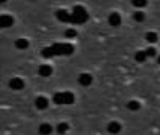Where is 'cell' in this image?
Listing matches in <instances>:
<instances>
[{
  "instance_id": "5",
  "label": "cell",
  "mask_w": 160,
  "mask_h": 135,
  "mask_svg": "<svg viewBox=\"0 0 160 135\" xmlns=\"http://www.w3.org/2000/svg\"><path fill=\"white\" fill-rule=\"evenodd\" d=\"M108 22L112 26H119L122 23V18L118 12H112L109 15Z\"/></svg>"
},
{
  "instance_id": "10",
  "label": "cell",
  "mask_w": 160,
  "mask_h": 135,
  "mask_svg": "<svg viewBox=\"0 0 160 135\" xmlns=\"http://www.w3.org/2000/svg\"><path fill=\"white\" fill-rule=\"evenodd\" d=\"M38 132L41 135H50L52 132V127L49 123H42L38 127Z\"/></svg>"
},
{
  "instance_id": "1",
  "label": "cell",
  "mask_w": 160,
  "mask_h": 135,
  "mask_svg": "<svg viewBox=\"0 0 160 135\" xmlns=\"http://www.w3.org/2000/svg\"><path fill=\"white\" fill-rule=\"evenodd\" d=\"M74 51V48L71 44H53L50 48H46L42 51V55L44 57H50L52 55H70Z\"/></svg>"
},
{
  "instance_id": "8",
  "label": "cell",
  "mask_w": 160,
  "mask_h": 135,
  "mask_svg": "<svg viewBox=\"0 0 160 135\" xmlns=\"http://www.w3.org/2000/svg\"><path fill=\"white\" fill-rule=\"evenodd\" d=\"M107 130L111 134H117L121 132L122 130V126L120 123L116 122V121H112L108 124L107 126Z\"/></svg>"
},
{
  "instance_id": "4",
  "label": "cell",
  "mask_w": 160,
  "mask_h": 135,
  "mask_svg": "<svg viewBox=\"0 0 160 135\" xmlns=\"http://www.w3.org/2000/svg\"><path fill=\"white\" fill-rule=\"evenodd\" d=\"M78 82L82 86H89L93 82V77L89 73H82L79 75Z\"/></svg>"
},
{
  "instance_id": "17",
  "label": "cell",
  "mask_w": 160,
  "mask_h": 135,
  "mask_svg": "<svg viewBox=\"0 0 160 135\" xmlns=\"http://www.w3.org/2000/svg\"><path fill=\"white\" fill-rule=\"evenodd\" d=\"M131 4L136 8H143L147 5V1H145V0H134L131 2Z\"/></svg>"
},
{
  "instance_id": "18",
  "label": "cell",
  "mask_w": 160,
  "mask_h": 135,
  "mask_svg": "<svg viewBox=\"0 0 160 135\" xmlns=\"http://www.w3.org/2000/svg\"><path fill=\"white\" fill-rule=\"evenodd\" d=\"M145 53H146V55H147L148 57H154V56L157 55V50H156V48L153 47V46L148 47V48L145 50Z\"/></svg>"
},
{
  "instance_id": "13",
  "label": "cell",
  "mask_w": 160,
  "mask_h": 135,
  "mask_svg": "<svg viewBox=\"0 0 160 135\" xmlns=\"http://www.w3.org/2000/svg\"><path fill=\"white\" fill-rule=\"evenodd\" d=\"M147 55L145 51H139L135 54V60L139 63H143L147 59Z\"/></svg>"
},
{
  "instance_id": "12",
  "label": "cell",
  "mask_w": 160,
  "mask_h": 135,
  "mask_svg": "<svg viewBox=\"0 0 160 135\" xmlns=\"http://www.w3.org/2000/svg\"><path fill=\"white\" fill-rule=\"evenodd\" d=\"M145 39L149 43H156L158 40V35L154 31H149L145 35Z\"/></svg>"
},
{
  "instance_id": "15",
  "label": "cell",
  "mask_w": 160,
  "mask_h": 135,
  "mask_svg": "<svg viewBox=\"0 0 160 135\" xmlns=\"http://www.w3.org/2000/svg\"><path fill=\"white\" fill-rule=\"evenodd\" d=\"M68 129H69L68 125L67 123H65V122H62V123H60V124L57 125V127H56V132H57L58 134H65V133L68 131Z\"/></svg>"
},
{
  "instance_id": "3",
  "label": "cell",
  "mask_w": 160,
  "mask_h": 135,
  "mask_svg": "<svg viewBox=\"0 0 160 135\" xmlns=\"http://www.w3.org/2000/svg\"><path fill=\"white\" fill-rule=\"evenodd\" d=\"M8 86L13 90H21L24 87V82L22 79H21L19 77H15L9 81Z\"/></svg>"
},
{
  "instance_id": "16",
  "label": "cell",
  "mask_w": 160,
  "mask_h": 135,
  "mask_svg": "<svg viewBox=\"0 0 160 135\" xmlns=\"http://www.w3.org/2000/svg\"><path fill=\"white\" fill-rule=\"evenodd\" d=\"M133 19H134L136 22H139V23H140V22H143L144 19H145V14H144V12L138 10V11L134 12V14H133Z\"/></svg>"
},
{
  "instance_id": "14",
  "label": "cell",
  "mask_w": 160,
  "mask_h": 135,
  "mask_svg": "<svg viewBox=\"0 0 160 135\" xmlns=\"http://www.w3.org/2000/svg\"><path fill=\"white\" fill-rule=\"evenodd\" d=\"M127 107H128L130 111L136 112V111H138V110L141 108V103H140L139 101H135V100H132V101H130L128 102Z\"/></svg>"
},
{
  "instance_id": "7",
  "label": "cell",
  "mask_w": 160,
  "mask_h": 135,
  "mask_svg": "<svg viewBox=\"0 0 160 135\" xmlns=\"http://www.w3.org/2000/svg\"><path fill=\"white\" fill-rule=\"evenodd\" d=\"M35 105L39 110H45L49 106V101L45 97L39 96L35 100Z\"/></svg>"
},
{
  "instance_id": "2",
  "label": "cell",
  "mask_w": 160,
  "mask_h": 135,
  "mask_svg": "<svg viewBox=\"0 0 160 135\" xmlns=\"http://www.w3.org/2000/svg\"><path fill=\"white\" fill-rule=\"evenodd\" d=\"M52 101L57 105H70L75 101V96L69 91L57 92L53 95Z\"/></svg>"
},
{
  "instance_id": "9",
  "label": "cell",
  "mask_w": 160,
  "mask_h": 135,
  "mask_svg": "<svg viewBox=\"0 0 160 135\" xmlns=\"http://www.w3.org/2000/svg\"><path fill=\"white\" fill-rule=\"evenodd\" d=\"M52 73V69L50 65H41L38 68V74L41 77H49Z\"/></svg>"
},
{
  "instance_id": "20",
  "label": "cell",
  "mask_w": 160,
  "mask_h": 135,
  "mask_svg": "<svg viewBox=\"0 0 160 135\" xmlns=\"http://www.w3.org/2000/svg\"><path fill=\"white\" fill-rule=\"evenodd\" d=\"M158 64L160 65V55L158 56Z\"/></svg>"
},
{
  "instance_id": "19",
  "label": "cell",
  "mask_w": 160,
  "mask_h": 135,
  "mask_svg": "<svg viewBox=\"0 0 160 135\" xmlns=\"http://www.w3.org/2000/svg\"><path fill=\"white\" fill-rule=\"evenodd\" d=\"M64 35L67 37V38H69V39H72V38H75L77 36V32L76 30L72 29V28H69V29H67L64 33Z\"/></svg>"
},
{
  "instance_id": "6",
  "label": "cell",
  "mask_w": 160,
  "mask_h": 135,
  "mask_svg": "<svg viewBox=\"0 0 160 135\" xmlns=\"http://www.w3.org/2000/svg\"><path fill=\"white\" fill-rule=\"evenodd\" d=\"M14 23V19L12 16L8 15V14H4L0 17V26L2 28H8L10 27Z\"/></svg>"
},
{
  "instance_id": "11",
  "label": "cell",
  "mask_w": 160,
  "mask_h": 135,
  "mask_svg": "<svg viewBox=\"0 0 160 135\" xmlns=\"http://www.w3.org/2000/svg\"><path fill=\"white\" fill-rule=\"evenodd\" d=\"M15 46L20 50H25L29 46V41L24 38H20L15 41Z\"/></svg>"
}]
</instances>
